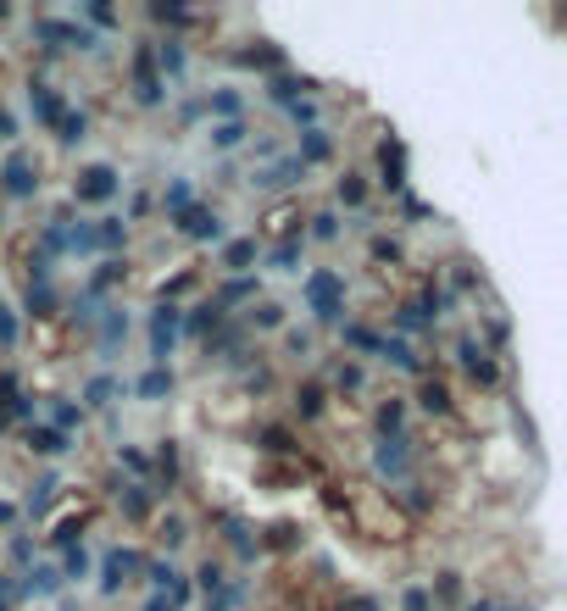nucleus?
I'll list each match as a JSON object with an SVG mask.
<instances>
[{"instance_id":"obj_4","label":"nucleus","mask_w":567,"mask_h":611,"mask_svg":"<svg viewBox=\"0 0 567 611\" xmlns=\"http://www.w3.org/2000/svg\"><path fill=\"white\" fill-rule=\"evenodd\" d=\"M173 323H179L173 312H161V317H156V333H150V339H156V357H168V344H173Z\"/></svg>"},{"instance_id":"obj_1","label":"nucleus","mask_w":567,"mask_h":611,"mask_svg":"<svg viewBox=\"0 0 567 611\" xmlns=\"http://www.w3.org/2000/svg\"><path fill=\"white\" fill-rule=\"evenodd\" d=\"M112 190H117V172L112 167H90L84 184H78V195H84V201H106Z\"/></svg>"},{"instance_id":"obj_12","label":"nucleus","mask_w":567,"mask_h":611,"mask_svg":"<svg viewBox=\"0 0 567 611\" xmlns=\"http://www.w3.org/2000/svg\"><path fill=\"white\" fill-rule=\"evenodd\" d=\"M306 156H311V161H322V156H329V139L311 134V139H306Z\"/></svg>"},{"instance_id":"obj_13","label":"nucleus","mask_w":567,"mask_h":611,"mask_svg":"<svg viewBox=\"0 0 567 611\" xmlns=\"http://www.w3.org/2000/svg\"><path fill=\"white\" fill-rule=\"evenodd\" d=\"M317 406H322V395H317V389H300V411H306V417H311V411H317Z\"/></svg>"},{"instance_id":"obj_6","label":"nucleus","mask_w":567,"mask_h":611,"mask_svg":"<svg viewBox=\"0 0 567 611\" xmlns=\"http://www.w3.org/2000/svg\"><path fill=\"white\" fill-rule=\"evenodd\" d=\"M29 101H34V112H39L45 123H56V95L45 90V83H34V90H29Z\"/></svg>"},{"instance_id":"obj_10","label":"nucleus","mask_w":567,"mask_h":611,"mask_svg":"<svg viewBox=\"0 0 567 611\" xmlns=\"http://www.w3.org/2000/svg\"><path fill=\"white\" fill-rule=\"evenodd\" d=\"M61 139H84V117H61Z\"/></svg>"},{"instance_id":"obj_11","label":"nucleus","mask_w":567,"mask_h":611,"mask_svg":"<svg viewBox=\"0 0 567 611\" xmlns=\"http://www.w3.org/2000/svg\"><path fill=\"white\" fill-rule=\"evenodd\" d=\"M29 445H34V451H45V456H50V451H61V440H56V433H34Z\"/></svg>"},{"instance_id":"obj_5","label":"nucleus","mask_w":567,"mask_h":611,"mask_svg":"<svg viewBox=\"0 0 567 611\" xmlns=\"http://www.w3.org/2000/svg\"><path fill=\"white\" fill-rule=\"evenodd\" d=\"M378 467H384V473H400V467H407V451H400V440H384V451H378Z\"/></svg>"},{"instance_id":"obj_9","label":"nucleus","mask_w":567,"mask_h":611,"mask_svg":"<svg viewBox=\"0 0 567 611\" xmlns=\"http://www.w3.org/2000/svg\"><path fill=\"white\" fill-rule=\"evenodd\" d=\"M251 256H257V245H234V250H228V268H246Z\"/></svg>"},{"instance_id":"obj_14","label":"nucleus","mask_w":567,"mask_h":611,"mask_svg":"<svg viewBox=\"0 0 567 611\" xmlns=\"http://www.w3.org/2000/svg\"><path fill=\"white\" fill-rule=\"evenodd\" d=\"M0 139H12V117L7 112H0Z\"/></svg>"},{"instance_id":"obj_3","label":"nucleus","mask_w":567,"mask_h":611,"mask_svg":"<svg viewBox=\"0 0 567 611\" xmlns=\"http://www.w3.org/2000/svg\"><path fill=\"white\" fill-rule=\"evenodd\" d=\"M7 184H12V195H29V190H34V167H29L23 156H12V167H7Z\"/></svg>"},{"instance_id":"obj_2","label":"nucleus","mask_w":567,"mask_h":611,"mask_svg":"<svg viewBox=\"0 0 567 611\" xmlns=\"http://www.w3.org/2000/svg\"><path fill=\"white\" fill-rule=\"evenodd\" d=\"M311 301H317L322 317H340V306H334V279H329V273H317V279H311Z\"/></svg>"},{"instance_id":"obj_7","label":"nucleus","mask_w":567,"mask_h":611,"mask_svg":"<svg viewBox=\"0 0 567 611\" xmlns=\"http://www.w3.org/2000/svg\"><path fill=\"white\" fill-rule=\"evenodd\" d=\"M161 67H168V72H179V67H184V50H179L173 39H168V45H161Z\"/></svg>"},{"instance_id":"obj_8","label":"nucleus","mask_w":567,"mask_h":611,"mask_svg":"<svg viewBox=\"0 0 567 611\" xmlns=\"http://www.w3.org/2000/svg\"><path fill=\"white\" fill-rule=\"evenodd\" d=\"M212 139H217V145H239V139H246V128H239V123H223Z\"/></svg>"}]
</instances>
